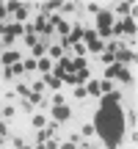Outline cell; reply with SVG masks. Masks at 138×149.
Returning a JSON list of instances; mask_svg holds the SVG:
<instances>
[{
	"instance_id": "cell-1",
	"label": "cell",
	"mask_w": 138,
	"mask_h": 149,
	"mask_svg": "<svg viewBox=\"0 0 138 149\" xmlns=\"http://www.w3.org/2000/svg\"><path fill=\"white\" fill-rule=\"evenodd\" d=\"M119 100H122V94L113 88L111 94L102 97L100 111H97L94 130H97V135L102 138L105 149H119L122 135H124V111L119 108Z\"/></svg>"
},
{
	"instance_id": "cell-2",
	"label": "cell",
	"mask_w": 138,
	"mask_h": 149,
	"mask_svg": "<svg viewBox=\"0 0 138 149\" xmlns=\"http://www.w3.org/2000/svg\"><path fill=\"white\" fill-rule=\"evenodd\" d=\"M113 14L108 8H100V14H97V36L100 39H108L111 36V28H113Z\"/></svg>"
},
{
	"instance_id": "cell-3",
	"label": "cell",
	"mask_w": 138,
	"mask_h": 149,
	"mask_svg": "<svg viewBox=\"0 0 138 149\" xmlns=\"http://www.w3.org/2000/svg\"><path fill=\"white\" fill-rule=\"evenodd\" d=\"M122 80V83H133V72L127 69V66H122V64H111L105 69V80Z\"/></svg>"
},
{
	"instance_id": "cell-4",
	"label": "cell",
	"mask_w": 138,
	"mask_h": 149,
	"mask_svg": "<svg viewBox=\"0 0 138 149\" xmlns=\"http://www.w3.org/2000/svg\"><path fill=\"white\" fill-rule=\"evenodd\" d=\"M135 17H124L122 22H113L111 28V36H119V33H130V36H135Z\"/></svg>"
},
{
	"instance_id": "cell-5",
	"label": "cell",
	"mask_w": 138,
	"mask_h": 149,
	"mask_svg": "<svg viewBox=\"0 0 138 149\" xmlns=\"http://www.w3.org/2000/svg\"><path fill=\"white\" fill-rule=\"evenodd\" d=\"M83 25H80V22H72V31H69V36L64 39V44H61V47H75V44H80V39H83Z\"/></svg>"
},
{
	"instance_id": "cell-6",
	"label": "cell",
	"mask_w": 138,
	"mask_h": 149,
	"mask_svg": "<svg viewBox=\"0 0 138 149\" xmlns=\"http://www.w3.org/2000/svg\"><path fill=\"white\" fill-rule=\"evenodd\" d=\"M113 58H116V64L127 66L130 61H135V50H133V47H127V44H122V50H119V53L113 55Z\"/></svg>"
},
{
	"instance_id": "cell-7",
	"label": "cell",
	"mask_w": 138,
	"mask_h": 149,
	"mask_svg": "<svg viewBox=\"0 0 138 149\" xmlns=\"http://www.w3.org/2000/svg\"><path fill=\"white\" fill-rule=\"evenodd\" d=\"M20 58H22L20 50H6V53H0V64H3V66H14V64H20Z\"/></svg>"
},
{
	"instance_id": "cell-8",
	"label": "cell",
	"mask_w": 138,
	"mask_h": 149,
	"mask_svg": "<svg viewBox=\"0 0 138 149\" xmlns=\"http://www.w3.org/2000/svg\"><path fill=\"white\" fill-rule=\"evenodd\" d=\"M50 113H53L55 122H69V119H72V108H69V105H55Z\"/></svg>"
},
{
	"instance_id": "cell-9",
	"label": "cell",
	"mask_w": 138,
	"mask_h": 149,
	"mask_svg": "<svg viewBox=\"0 0 138 149\" xmlns=\"http://www.w3.org/2000/svg\"><path fill=\"white\" fill-rule=\"evenodd\" d=\"M83 44H86V50H89V53H97V55L105 50V42H102V39H91V42H83Z\"/></svg>"
},
{
	"instance_id": "cell-10",
	"label": "cell",
	"mask_w": 138,
	"mask_h": 149,
	"mask_svg": "<svg viewBox=\"0 0 138 149\" xmlns=\"http://www.w3.org/2000/svg\"><path fill=\"white\" fill-rule=\"evenodd\" d=\"M47 58L50 61H61L64 58V47H61V44H50L47 47Z\"/></svg>"
},
{
	"instance_id": "cell-11",
	"label": "cell",
	"mask_w": 138,
	"mask_h": 149,
	"mask_svg": "<svg viewBox=\"0 0 138 149\" xmlns=\"http://www.w3.org/2000/svg\"><path fill=\"white\" fill-rule=\"evenodd\" d=\"M36 69H42L44 74H50V72H53V61L44 55V58H39V61H36Z\"/></svg>"
},
{
	"instance_id": "cell-12",
	"label": "cell",
	"mask_w": 138,
	"mask_h": 149,
	"mask_svg": "<svg viewBox=\"0 0 138 149\" xmlns=\"http://www.w3.org/2000/svg\"><path fill=\"white\" fill-rule=\"evenodd\" d=\"M31 122H33V127H36V130H44V127H47V116H44V113H33Z\"/></svg>"
},
{
	"instance_id": "cell-13",
	"label": "cell",
	"mask_w": 138,
	"mask_h": 149,
	"mask_svg": "<svg viewBox=\"0 0 138 149\" xmlns=\"http://www.w3.org/2000/svg\"><path fill=\"white\" fill-rule=\"evenodd\" d=\"M61 3H64V0H47V3H42V14L47 17L53 8H61Z\"/></svg>"
},
{
	"instance_id": "cell-14",
	"label": "cell",
	"mask_w": 138,
	"mask_h": 149,
	"mask_svg": "<svg viewBox=\"0 0 138 149\" xmlns=\"http://www.w3.org/2000/svg\"><path fill=\"white\" fill-rule=\"evenodd\" d=\"M86 94H89V97H100V80H89V86H86Z\"/></svg>"
},
{
	"instance_id": "cell-15",
	"label": "cell",
	"mask_w": 138,
	"mask_h": 149,
	"mask_svg": "<svg viewBox=\"0 0 138 149\" xmlns=\"http://www.w3.org/2000/svg\"><path fill=\"white\" fill-rule=\"evenodd\" d=\"M72 69H75V74H77L80 69H89V61L86 58H72Z\"/></svg>"
},
{
	"instance_id": "cell-16",
	"label": "cell",
	"mask_w": 138,
	"mask_h": 149,
	"mask_svg": "<svg viewBox=\"0 0 138 149\" xmlns=\"http://www.w3.org/2000/svg\"><path fill=\"white\" fill-rule=\"evenodd\" d=\"M80 135H86V138H94V135H97V130H94V124H89V122H86L83 127H80Z\"/></svg>"
},
{
	"instance_id": "cell-17",
	"label": "cell",
	"mask_w": 138,
	"mask_h": 149,
	"mask_svg": "<svg viewBox=\"0 0 138 149\" xmlns=\"http://www.w3.org/2000/svg\"><path fill=\"white\" fill-rule=\"evenodd\" d=\"M42 83H47L50 88H61V80H58V77H53V74H44V80H42Z\"/></svg>"
},
{
	"instance_id": "cell-18",
	"label": "cell",
	"mask_w": 138,
	"mask_h": 149,
	"mask_svg": "<svg viewBox=\"0 0 138 149\" xmlns=\"http://www.w3.org/2000/svg\"><path fill=\"white\" fill-rule=\"evenodd\" d=\"M116 11H119L122 17H130V14H133V6H130V3H119V6H116Z\"/></svg>"
},
{
	"instance_id": "cell-19",
	"label": "cell",
	"mask_w": 138,
	"mask_h": 149,
	"mask_svg": "<svg viewBox=\"0 0 138 149\" xmlns=\"http://www.w3.org/2000/svg\"><path fill=\"white\" fill-rule=\"evenodd\" d=\"M44 53H47V47H44V44L39 42L36 47H33V58H36V61H39V58H44Z\"/></svg>"
},
{
	"instance_id": "cell-20",
	"label": "cell",
	"mask_w": 138,
	"mask_h": 149,
	"mask_svg": "<svg viewBox=\"0 0 138 149\" xmlns=\"http://www.w3.org/2000/svg\"><path fill=\"white\" fill-rule=\"evenodd\" d=\"M14 91H17V94H20V97H22V100H28V97H31V88H28L25 83H20V86H17Z\"/></svg>"
},
{
	"instance_id": "cell-21",
	"label": "cell",
	"mask_w": 138,
	"mask_h": 149,
	"mask_svg": "<svg viewBox=\"0 0 138 149\" xmlns=\"http://www.w3.org/2000/svg\"><path fill=\"white\" fill-rule=\"evenodd\" d=\"M55 105H66V97H64V91H55L53 94V108Z\"/></svg>"
},
{
	"instance_id": "cell-22",
	"label": "cell",
	"mask_w": 138,
	"mask_h": 149,
	"mask_svg": "<svg viewBox=\"0 0 138 149\" xmlns=\"http://www.w3.org/2000/svg\"><path fill=\"white\" fill-rule=\"evenodd\" d=\"M20 8H22V3H17V0H8V3H6V11H8V14H17Z\"/></svg>"
},
{
	"instance_id": "cell-23",
	"label": "cell",
	"mask_w": 138,
	"mask_h": 149,
	"mask_svg": "<svg viewBox=\"0 0 138 149\" xmlns=\"http://www.w3.org/2000/svg\"><path fill=\"white\" fill-rule=\"evenodd\" d=\"M72 94L77 97V100H86V97H89V94H86V86H75V91H72Z\"/></svg>"
},
{
	"instance_id": "cell-24",
	"label": "cell",
	"mask_w": 138,
	"mask_h": 149,
	"mask_svg": "<svg viewBox=\"0 0 138 149\" xmlns=\"http://www.w3.org/2000/svg\"><path fill=\"white\" fill-rule=\"evenodd\" d=\"M22 66H25V72H33V69H36V58H25Z\"/></svg>"
},
{
	"instance_id": "cell-25",
	"label": "cell",
	"mask_w": 138,
	"mask_h": 149,
	"mask_svg": "<svg viewBox=\"0 0 138 149\" xmlns=\"http://www.w3.org/2000/svg\"><path fill=\"white\" fill-rule=\"evenodd\" d=\"M14 113H17V108H14V105H6V108H3V119H11Z\"/></svg>"
},
{
	"instance_id": "cell-26",
	"label": "cell",
	"mask_w": 138,
	"mask_h": 149,
	"mask_svg": "<svg viewBox=\"0 0 138 149\" xmlns=\"http://www.w3.org/2000/svg\"><path fill=\"white\" fill-rule=\"evenodd\" d=\"M17 19H20V25H22V22H25V19H28V8H25V6H22V8H20V11H17Z\"/></svg>"
},
{
	"instance_id": "cell-27",
	"label": "cell",
	"mask_w": 138,
	"mask_h": 149,
	"mask_svg": "<svg viewBox=\"0 0 138 149\" xmlns=\"http://www.w3.org/2000/svg\"><path fill=\"white\" fill-rule=\"evenodd\" d=\"M6 135H8V127H6V124L0 122V144H3V141H6Z\"/></svg>"
},
{
	"instance_id": "cell-28",
	"label": "cell",
	"mask_w": 138,
	"mask_h": 149,
	"mask_svg": "<svg viewBox=\"0 0 138 149\" xmlns=\"http://www.w3.org/2000/svg\"><path fill=\"white\" fill-rule=\"evenodd\" d=\"M42 88H44V83H42V80H36V83L31 86V91H36V94H42Z\"/></svg>"
},
{
	"instance_id": "cell-29",
	"label": "cell",
	"mask_w": 138,
	"mask_h": 149,
	"mask_svg": "<svg viewBox=\"0 0 138 149\" xmlns=\"http://www.w3.org/2000/svg\"><path fill=\"white\" fill-rule=\"evenodd\" d=\"M61 8H64V14H72V11H75V3H61Z\"/></svg>"
},
{
	"instance_id": "cell-30",
	"label": "cell",
	"mask_w": 138,
	"mask_h": 149,
	"mask_svg": "<svg viewBox=\"0 0 138 149\" xmlns=\"http://www.w3.org/2000/svg\"><path fill=\"white\" fill-rule=\"evenodd\" d=\"M14 146H17V149H31L28 144H22V138H14Z\"/></svg>"
},
{
	"instance_id": "cell-31",
	"label": "cell",
	"mask_w": 138,
	"mask_h": 149,
	"mask_svg": "<svg viewBox=\"0 0 138 149\" xmlns=\"http://www.w3.org/2000/svg\"><path fill=\"white\" fill-rule=\"evenodd\" d=\"M86 8H89L91 14H100V6H97V3H89V6H86Z\"/></svg>"
},
{
	"instance_id": "cell-32",
	"label": "cell",
	"mask_w": 138,
	"mask_h": 149,
	"mask_svg": "<svg viewBox=\"0 0 138 149\" xmlns=\"http://www.w3.org/2000/svg\"><path fill=\"white\" fill-rule=\"evenodd\" d=\"M80 149H94V144L91 141H80Z\"/></svg>"
},
{
	"instance_id": "cell-33",
	"label": "cell",
	"mask_w": 138,
	"mask_h": 149,
	"mask_svg": "<svg viewBox=\"0 0 138 149\" xmlns=\"http://www.w3.org/2000/svg\"><path fill=\"white\" fill-rule=\"evenodd\" d=\"M61 149H77L75 144H69V141H64V144H61Z\"/></svg>"
},
{
	"instance_id": "cell-34",
	"label": "cell",
	"mask_w": 138,
	"mask_h": 149,
	"mask_svg": "<svg viewBox=\"0 0 138 149\" xmlns=\"http://www.w3.org/2000/svg\"><path fill=\"white\" fill-rule=\"evenodd\" d=\"M6 14H8V11H6V6H0V19H3Z\"/></svg>"
}]
</instances>
